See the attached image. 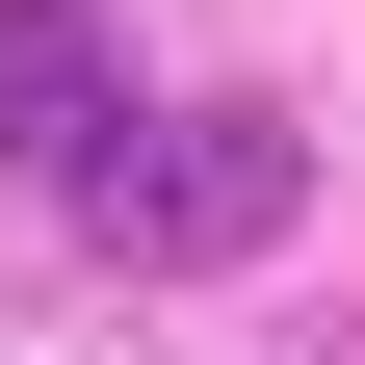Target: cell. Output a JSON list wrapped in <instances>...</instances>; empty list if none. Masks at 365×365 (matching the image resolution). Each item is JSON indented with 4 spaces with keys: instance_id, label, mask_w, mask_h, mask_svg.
I'll return each mask as SVG.
<instances>
[{
    "instance_id": "cell-1",
    "label": "cell",
    "mask_w": 365,
    "mask_h": 365,
    "mask_svg": "<svg viewBox=\"0 0 365 365\" xmlns=\"http://www.w3.org/2000/svg\"><path fill=\"white\" fill-rule=\"evenodd\" d=\"M130 261H235V235H287V130L261 105H157V130H105V182H78Z\"/></svg>"
},
{
    "instance_id": "cell-2",
    "label": "cell",
    "mask_w": 365,
    "mask_h": 365,
    "mask_svg": "<svg viewBox=\"0 0 365 365\" xmlns=\"http://www.w3.org/2000/svg\"><path fill=\"white\" fill-rule=\"evenodd\" d=\"M105 130H130L105 26H78V0H0V157H53V182H105Z\"/></svg>"
}]
</instances>
